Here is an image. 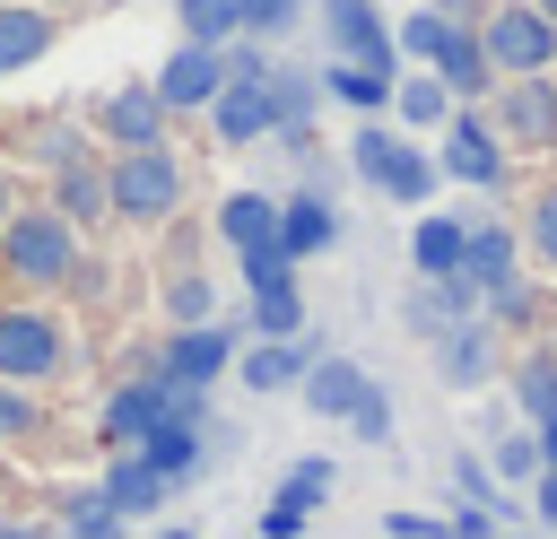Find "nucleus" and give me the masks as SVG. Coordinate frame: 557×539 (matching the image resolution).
<instances>
[{
    "label": "nucleus",
    "mask_w": 557,
    "mask_h": 539,
    "mask_svg": "<svg viewBox=\"0 0 557 539\" xmlns=\"http://www.w3.org/2000/svg\"><path fill=\"white\" fill-rule=\"evenodd\" d=\"M435 174H453V183H496V174H505L496 130H487L479 113H453V122L435 130Z\"/></svg>",
    "instance_id": "8"
},
{
    "label": "nucleus",
    "mask_w": 557,
    "mask_h": 539,
    "mask_svg": "<svg viewBox=\"0 0 557 539\" xmlns=\"http://www.w3.org/2000/svg\"><path fill=\"white\" fill-rule=\"evenodd\" d=\"M322 487H331V461H296V469H287V487H278V496H287V504H313V496H322Z\"/></svg>",
    "instance_id": "38"
},
{
    "label": "nucleus",
    "mask_w": 557,
    "mask_h": 539,
    "mask_svg": "<svg viewBox=\"0 0 557 539\" xmlns=\"http://www.w3.org/2000/svg\"><path fill=\"white\" fill-rule=\"evenodd\" d=\"M218 87H226V52H209V43H174L148 96H157L165 113H209V96H218Z\"/></svg>",
    "instance_id": "7"
},
{
    "label": "nucleus",
    "mask_w": 557,
    "mask_h": 539,
    "mask_svg": "<svg viewBox=\"0 0 557 539\" xmlns=\"http://www.w3.org/2000/svg\"><path fill=\"white\" fill-rule=\"evenodd\" d=\"M191 452H200L191 417H165V426H148V435H139V461H148L157 478H183V469H191Z\"/></svg>",
    "instance_id": "29"
},
{
    "label": "nucleus",
    "mask_w": 557,
    "mask_h": 539,
    "mask_svg": "<svg viewBox=\"0 0 557 539\" xmlns=\"http://www.w3.org/2000/svg\"><path fill=\"white\" fill-rule=\"evenodd\" d=\"M487 469H496V478H540V469H548V461H540V443H531V435H505V443H496V461H487Z\"/></svg>",
    "instance_id": "35"
},
{
    "label": "nucleus",
    "mask_w": 557,
    "mask_h": 539,
    "mask_svg": "<svg viewBox=\"0 0 557 539\" xmlns=\"http://www.w3.org/2000/svg\"><path fill=\"white\" fill-rule=\"evenodd\" d=\"M104 209H113V200H104V174L70 156V165H61V200H52V217H70V226H96Z\"/></svg>",
    "instance_id": "28"
},
{
    "label": "nucleus",
    "mask_w": 557,
    "mask_h": 539,
    "mask_svg": "<svg viewBox=\"0 0 557 539\" xmlns=\"http://www.w3.org/2000/svg\"><path fill=\"white\" fill-rule=\"evenodd\" d=\"M348 165H357V174H366L383 200H409V209H426V191L444 183V174H435V148H418V139H392V130H374V122L348 139Z\"/></svg>",
    "instance_id": "1"
},
{
    "label": "nucleus",
    "mask_w": 557,
    "mask_h": 539,
    "mask_svg": "<svg viewBox=\"0 0 557 539\" xmlns=\"http://www.w3.org/2000/svg\"><path fill=\"white\" fill-rule=\"evenodd\" d=\"M61 365V322L52 313H35V304H9L0 313V383H44Z\"/></svg>",
    "instance_id": "6"
},
{
    "label": "nucleus",
    "mask_w": 557,
    "mask_h": 539,
    "mask_svg": "<svg viewBox=\"0 0 557 539\" xmlns=\"http://www.w3.org/2000/svg\"><path fill=\"white\" fill-rule=\"evenodd\" d=\"M348 426H357V443H392V400L366 383V391L348 400Z\"/></svg>",
    "instance_id": "34"
},
{
    "label": "nucleus",
    "mask_w": 557,
    "mask_h": 539,
    "mask_svg": "<svg viewBox=\"0 0 557 539\" xmlns=\"http://www.w3.org/2000/svg\"><path fill=\"white\" fill-rule=\"evenodd\" d=\"M226 365H235V330H218V322H209V330H183V339L165 348V365H157V374H165V383H183V391H200V383H209V374H226Z\"/></svg>",
    "instance_id": "12"
},
{
    "label": "nucleus",
    "mask_w": 557,
    "mask_h": 539,
    "mask_svg": "<svg viewBox=\"0 0 557 539\" xmlns=\"http://www.w3.org/2000/svg\"><path fill=\"white\" fill-rule=\"evenodd\" d=\"M331 235H339V209L331 200H278V235H270V252L296 270V261H313V252H331Z\"/></svg>",
    "instance_id": "11"
},
{
    "label": "nucleus",
    "mask_w": 557,
    "mask_h": 539,
    "mask_svg": "<svg viewBox=\"0 0 557 539\" xmlns=\"http://www.w3.org/2000/svg\"><path fill=\"white\" fill-rule=\"evenodd\" d=\"M540 522L557 530V469H540Z\"/></svg>",
    "instance_id": "42"
},
{
    "label": "nucleus",
    "mask_w": 557,
    "mask_h": 539,
    "mask_svg": "<svg viewBox=\"0 0 557 539\" xmlns=\"http://www.w3.org/2000/svg\"><path fill=\"white\" fill-rule=\"evenodd\" d=\"M218 235H226L235 252H270V235H278V200H261V191H226V200H218Z\"/></svg>",
    "instance_id": "20"
},
{
    "label": "nucleus",
    "mask_w": 557,
    "mask_h": 539,
    "mask_svg": "<svg viewBox=\"0 0 557 539\" xmlns=\"http://www.w3.org/2000/svg\"><path fill=\"white\" fill-rule=\"evenodd\" d=\"M157 539H191V530H157Z\"/></svg>",
    "instance_id": "46"
},
{
    "label": "nucleus",
    "mask_w": 557,
    "mask_h": 539,
    "mask_svg": "<svg viewBox=\"0 0 557 539\" xmlns=\"http://www.w3.org/2000/svg\"><path fill=\"white\" fill-rule=\"evenodd\" d=\"M453 43V17H435V9H418V17H400L392 26V61H418V70H435V52Z\"/></svg>",
    "instance_id": "30"
},
{
    "label": "nucleus",
    "mask_w": 557,
    "mask_h": 539,
    "mask_svg": "<svg viewBox=\"0 0 557 539\" xmlns=\"http://www.w3.org/2000/svg\"><path fill=\"white\" fill-rule=\"evenodd\" d=\"M305 365H313L305 339H252V348L235 356V383H244V391H287Z\"/></svg>",
    "instance_id": "18"
},
{
    "label": "nucleus",
    "mask_w": 557,
    "mask_h": 539,
    "mask_svg": "<svg viewBox=\"0 0 557 539\" xmlns=\"http://www.w3.org/2000/svg\"><path fill=\"white\" fill-rule=\"evenodd\" d=\"M0 209H9V183H0Z\"/></svg>",
    "instance_id": "47"
},
{
    "label": "nucleus",
    "mask_w": 557,
    "mask_h": 539,
    "mask_svg": "<svg viewBox=\"0 0 557 539\" xmlns=\"http://www.w3.org/2000/svg\"><path fill=\"white\" fill-rule=\"evenodd\" d=\"M331 52L366 61V70H392V35H383L374 0H331Z\"/></svg>",
    "instance_id": "13"
},
{
    "label": "nucleus",
    "mask_w": 557,
    "mask_h": 539,
    "mask_svg": "<svg viewBox=\"0 0 557 539\" xmlns=\"http://www.w3.org/2000/svg\"><path fill=\"white\" fill-rule=\"evenodd\" d=\"M531 252H540V261L557 270V183H548V191L531 200Z\"/></svg>",
    "instance_id": "36"
},
{
    "label": "nucleus",
    "mask_w": 557,
    "mask_h": 539,
    "mask_svg": "<svg viewBox=\"0 0 557 539\" xmlns=\"http://www.w3.org/2000/svg\"><path fill=\"white\" fill-rule=\"evenodd\" d=\"M392 113H400V130H409V139H435L461 104L444 96V78H435V70H409V78H392Z\"/></svg>",
    "instance_id": "14"
},
{
    "label": "nucleus",
    "mask_w": 557,
    "mask_h": 539,
    "mask_svg": "<svg viewBox=\"0 0 557 539\" xmlns=\"http://www.w3.org/2000/svg\"><path fill=\"white\" fill-rule=\"evenodd\" d=\"M209 130H218L226 148L261 139V130H270V78H235V70H226V87L209 96Z\"/></svg>",
    "instance_id": "10"
},
{
    "label": "nucleus",
    "mask_w": 557,
    "mask_h": 539,
    "mask_svg": "<svg viewBox=\"0 0 557 539\" xmlns=\"http://www.w3.org/2000/svg\"><path fill=\"white\" fill-rule=\"evenodd\" d=\"M174 17H183V43H209V52H226V35L244 26V0H183Z\"/></svg>",
    "instance_id": "31"
},
{
    "label": "nucleus",
    "mask_w": 557,
    "mask_h": 539,
    "mask_svg": "<svg viewBox=\"0 0 557 539\" xmlns=\"http://www.w3.org/2000/svg\"><path fill=\"white\" fill-rule=\"evenodd\" d=\"M296 9H305V0H244V26H252V35H287Z\"/></svg>",
    "instance_id": "37"
},
{
    "label": "nucleus",
    "mask_w": 557,
    "mask_h": 539,
    "mask_svg": "<svg viewBox=\"0 0 557 539\" xmlns=\"http://www.w3.org/2000/svg\"><path fill=\"white\" fill-rule=\"evenodd\" d=\"M104 200L122 217H174L183 209V156L174 148H122L104 165Z\"/></svg>",
    "instance_id": "2"
},
{
    "label": "nucleus",
    "mask_w": 557,
    "mask_h": 539,
    "mask_svg": "<svg viewBox=\"0 0 557 539\" xmlns=\"http://www.w3.org/2000/svg\"><path fill=\"white\" fill-rule=\"evenodd\" d=\"M296 383H305V400H313V417H348V400L366 391V374H357V365H339V356H322V365H305Z\"/></svg>",
    "instance_id": "26"
},
{
    "label": "nucleus",
    "mask_w": 557,
    "mask_h": 539,
    "mask_svg": "<svg viewBox=\"0 0 557 539\" xmlns=\"http://www.w3.org/2000/svg\"><path fill=\"white\" fill-rule=\"evenodd\" d=\"M461 278H470L479 296L513 287V235H505V226H461Z\"/></svg>",
    "instance_id": "16"
},
{
    "label": "nucleus",
    "mask_w": 557,
    "mask_h": 539,
    "mask_svg": "<svg viewBox=\"0 0 557 539\" xmlns=\"http://www.w3.org/2000/svg\"><path fill=\"white\" fill-rule=\"evenodd\" d=\"M479 52H487V70H505V78H540V70H557V26H548L540 9H522V0H505V9H487Z\"/></svg>",
    "instance_id": "4"
},
{
    "label": "nucleus",
    "mask_w": 557,
    "mask_h": 539,
    "mask_svg": "<svg viewBox=\"0 0 557 539\" xmlns=\"http://www.w3.org/2000/svg\"><path fill=\"white\" fill-rule=\"evenodd\" d=\"M9 435H35V400L17 391V383H0V443Z\"/></svg>",
    "instance_id": "39"
},
{
    "label": "nucleus",
    "mask_w": 557,
    "mask_h": 539,
    "mask_svg": "<svg viewBox=\"0 0 557 539\" xmlns=\"http://www.w3.org/2000/svg\"><path fill=\"white\" fill-rule=\"evenodd\" d=\"M461 226H470V217L418 209V226H409V270H426V278H461Z\"/></svg>",
    "instance_id": "15"
},
{
    "label": "nucleus",
    "mask_w": 557,
    "mask_h": 539,
    "mask_svg": "<svg viewBox=\"0 0 557 539\" xmlns=\"http://www.w3.org/2000/svg\"><path fill=\"white\" fill-rule=\"evenodd\" d=\"M522 9H540V17H548V26H557V0H522Z\"/></svg>",
    "instance_id": "45"
},
{
    "label": "nucleus",
    "mask_w": 557,
    "mask_h": 539,
    "mask_svg": "<svg viewBox=\"0 0 557 539\" xmlns=\"http://www.w3.org/2000/svg\"><path fill=\"white\" fill-rule=\"evenodd\" d=\"M0 539H44V530L35 522H0Z\"/></svg>",
    "instance_id": "44"
},
{
    "label": "nucleus",
    "mask_w": 557,
    "mask_h": 539,
    "mask_svg": "<svg viewBox=\"0 0 557 539\" xmlns=\"http://www.w3.org/2000/svg\"><path fill=\"white\" fill-rule=\"evenodd\" d=\"M52 52V17L35 0H0V70H35Z\"/></svg>",
    "instance_id": "19"
},
{
    "label": "nucleus",
    "mask_w": 557,
    "mask_h": 539,
    "mask_svg": "<svg viewBox=\"0 0 557 539\" xmlns=\"http://www.w3.org/2000/svg\"><path fill=\"white\" fill-rule=\"evenodd\" d=\"M252 330H261V339H305V296H296V270L252 278Z\"/></svg>",
    "instance_id": "17"
},
{
    "label": "nucleus",
    "mask_w": 557,
    "mask_h": 539,
    "mask_svg": "<svg viewBox=\"0 0 557 539\" xmlns=\"http://www.w3.org/2000/svg\"><path fill=\"white\" fill-rule=\"evenodd\" d=\"M487 130L548 148V139H557V87H548V70H540V78H505V87H496V122H487Z\"/></svg>",
    "instance_id": "9"
},
{
    "label": "nucleus",
    "mask_w": 557,
    "mask_h": 539,
    "mask_svg": "<svg viewBox=\"0 0 557 539\" xmlns=\"http://www.w3.org/2000/svg\"><path fill=\"white\" fill-rule=\"evenodd\" d=\"M165 313H174L183 330H209V322H218V287H209V278H174V287H165Z\"/></svg>",
    "instance_id": "32"
},
{
    "label": "nucleus",
    "mask_w": 557,
    "mask_h": 539,
    "mask_svg": "<svg viewBox=\"0 0 557 539\" xmlns=\"http://www.w3.org/2000/svg\"><path fill=\"white\" fill-rule=\"evenodd\" d=\"M0 261H9L17 278L52 287V278H70V270H78V226H70V217H52V209H17V217L0 226Z\"/></svg>",
    "instance_id": "3"
},
{
    "label": "nucleus",
    "mask_w": 557,
    "mask_h": 539,
    "mask_svg": "<svg viewBox=\"0 0 557 539\" xmlns=\"http://www.w3.org/2000/svg\"><path fill=\"white\" fill-rule=\"evenodd\" d=\"M96 496H104V513H157V504H165V478H157L139 452H122V461H113V478H104Z\"/></svg>",
    "instance_id": "23"
},
{
    "label": "nucleus",
    "mask_w": 557,
    "mask_h": 539,
    "mask_svg": "<svg viewBox=\"0 0 557 539\" xmlns=\"http://www.w3.org/2000/svg\"><path fill=\"white\" fill-rule=\"evenodd\" d=\"M470 278H426V296H409V330H426V339H444V330H461L470 322Z\"/></svg>",
    "instance_id": "22"
},
{
    "label": "nucleus",
    "mask_w": 557,
    "mask_h": 539,
    "mask_svg": "<svg viewBox=\"0 0 557 539\" xmlns=\"http://www.w3.org/2000/svg\"><path fill=\"white\" fill-rule=\"evenodd\" d=\"M435 78H444V96L461 104V96H487V52H479V35L470 26H453V43L435 52Z\"/></svg>",
    "instance_id": "24"
},
{
    "label": "nucleus",
    "mask_w": 557,
    "mask_h": 539,
    "mask_svg": "<svg viewBox=\"0 0 557 539\" xmlns=\"http://www.w3.org/2000/svg\"><path fill=\"white\" fill-rule=\"evenodd\" d=\"M513 391H522L531 417H557V356H531V365L513 374Z\"/></svg>",
    "instance_id": "33"
},
{
    "label": "nucleus",
    "mask_w": 557,
    "mask_h": 539,
    "mask_svg": "<svg viewBox=\"0 0 557 539\" xmlns=\"http://www.w3.org/2000/svg\"><path fill=\"white\" fill-rule=\"evenodd\" d=\"M0 487H9V469H0Z\"/></svg>",
    "instance_id": "49"
},
{
    "label": "nucleus",
    "mask_w": 557,
    "mask_h": 539,
    "mask_svg": "<svg viewBox=\"0 0 557 539\" xmlns=\"http://www.w3.org/2000/svg\"><path fill=\"white\" fill-rule=\"evenodd\" d=\"M104 130H113L122 148H157V130H165V104H157V96H139V87H122V96L104 104Z\"/></svg>",
    "instance_id": "25"
},
{
    "label": "nucleus",
    "mask_w": 557,
    "mask_h": 539,
    "mask_svg": "<svg viewBox=\"0 0 557 539\" xmlns=\"http://www.w3.org/2000/svg\"><path fill=\"white\" fill-rule=\"evenodd\" d=\"M505 539H522V530H505Z\"/></svg>",
    "instance_id": "48"
},
{
    "label": "nucleus",
    "mask_w": 557,
    "mask_h": 539,
    "mask_svg": "<svg viewBox=\"0 0 557 539\" xmlns=\"http://www.w3.org/2000/svg\"><path fill=\"white\" fill-rule=\"evenodd\" d=\"M531 443H540V461L557 469V417H540V426H531Z\"/></svg>",
    "instance_id": "43"
},
{
    "label": "nucleus",
    "mask_w": 557,
    "mask_h": 539,
    "mask_svg": "<svg viewBox=\"0 0 557 539\" xmlns=\"http://www.w3.org/2000/svg\"><path fill=\"white\" fill-rule=\"evenodd\" d=\"M70 539H122V530H113V513H96V522H70Z\"/></svg>",
    "instance_id": "41"
},
{
    "label": "nucleus",
    "mask_w": 557,
    "mask_h": 539,
    "mask_svg": "<svg viewBox=\"0 0 557 539\" xmlns=\"http://www.w3.org/2000/svg\"><path fill=\"white\" fill-rule=\"evenodd\" d=\"M165 417H191V426H200V400H191L183 383H165V374H139V383H122V391H113L104 435H113V443H139V435H148V426H165Z\"/></svg>",
    "instance_id": "5"
},
{
    "label": "nucleus",
    "mask_w": 557,
    "mask_h": 539,
    "mask_svg": "<svg viewBox=\"0 0 557 539\" xmlns=\"http://www.w3.org/2000/svg\"><path fill=\"white\" fill-rule=\"evenodd\" d=\"M435 356H444V383L470 391V383H487V365H496V330H487V322H461V330L435 339Z\"/></svg>",
    "instance_id": "21"
},
{
    "label": "nucleus",
    "mask_w": 557,
    "mask_h": 539,
    "mask_svg": "<svg viewBox=\"0 0 557 539\" xmlns=\"http://www.w3.org/2000/svg\"><path fill=\"white\" fill-rule=\"evenodd\" d=\"M296 530H305V504L270 496V513H261V539H296Z\"/></svg>",
    "instance_id": "40"
},
{
    "label": "nucleus",
    "mask_w": 557,
    "mask_h": 539,
    "mask_svg": "<svg viewBox=\"0 0 557 539\" xmlns=\"http://www.w3.org/2000/svg\"><path fill=\"white\" fill-rule=\"evenodd\" d=\"M331 104H348V113H374V104H392V70H366V61H331Z\"/></svg>",
    "instance_id": "27"
}]
</instances>
